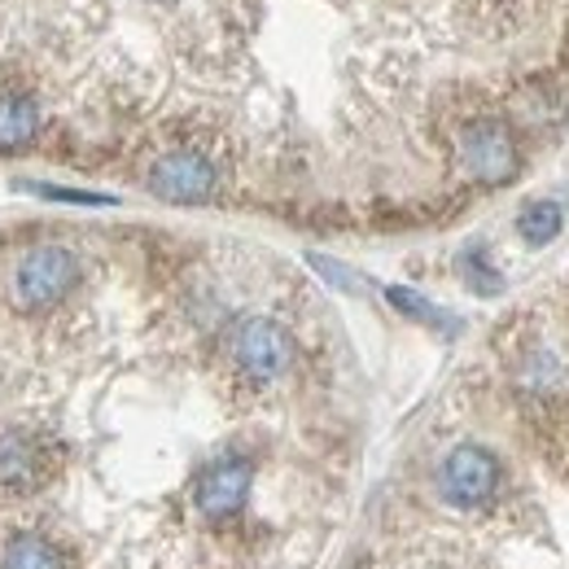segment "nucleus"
I'll return each mask as SVG.
<instances>
[{
    "label": "nucleus",
    "instance_id": "1",
    "mask_svg": "<svg viewBox=\"0 0 569 569\" xmlns=\"http://www.w3.org/2000/svg\"><path fill=\"white\" fill-rule=\"evenodd\" d=\"M83 281V259L62 241H36L13 263V307L18 316L58 311Z\"/></svg>",
    "mask_w": 569,
    "mask_h": 569
},
{
    "label": "nucleus",
    "instance_id": "2",
    "mask_svg": "<svg viewBox=\"0 0 569 569\" xmlns=\"http://www.w3.org/2000/svg\"><path fill=\"white\" fill-rule=\"evenodd\" d=\"M228 356H232V368L241 381L277 386L293 368V338L272 316H246V320H237V329L228 338Z\"/></svg>",
    "mask_w": 569,
    "mask_h": 569
},
{
    "label": "nucleus",
    "instance_id": "3",
    "mask_svg": "<svg viewBox=\"0 0 569 569\" xmlns=\"http://www.w3.org/2000/svg\"><path fill=\"white\" fill-rule=\"evenodd\" d=\"M250 491H254V460L237 456V451H223V456H214L211 465L198 473L193 508H198L202 521L223 526V521H237L246 512Z\"/></svg>",
    "mask_w": 569,
    "mask_h": 569
},
{
    "label": "nucleus",
    "instance_id": "4",
    "mask_svg": "<svg viewBox=\"0 0 569 569\" xmlns=\"http://www.w3.org/2000/svg\"><path fill=\"white\" fill-rule=\"evenodd\" d=\"M144 184H149L153 198H162L171 207H202L219 189V171H214L211 158L198 153V149H171L149 167Z\"/></svg>",
    "mask_w": 569,
    "mask_h": 569
},
{
    "label": "nucleus",
    "instance_id": "5",
    "mask_svg": "<svg viewBox=\"0 0 569 569\" xmlns=\"http://www.w3.org/2000/svg\"><path fill=\"white\" fill-rule=\"evenodd\" d=\"M499 491V460L487 447H456L447 451V460L438 465V496L447 499L451 508H482L487 499Z\"/></svg>",
    "mask_w": 569,
    "mask_h": 569
},
{
    "label": "nucleus",
    "instance_id": "6",
    "mask_svg": "<svg viewBox=\"0 0 569 569\" xmlns=\"http://www.w3.org/2000/svg\"><path fill=\"white\" fill-rule=\"evenodd\" d=\"M460 167L482 184H503L517 171V144L508 137V128L496 119L469 123L460 132Z\"/></svg>",
    "mask_w": 569,
    "mask_h": 569
},
{
    "label": "nucleus",
    "instance_id": "7",
    "mask_svg": "<svg viewBox=\"0 0 569 569\" xmlns=\"http://www.w3.org/2000/svg\"><path fill=\"white\" fill-rule=\"evenodd\" d=\"M44 119L27 92H0V153H22L40 137Z\"/></svg>",
    "mask_w": 569,
    "mask_h": 569
},
{
    "label": "nucleus",
    "instance_id": "8",
    "mask_svg": "<svg viewBox=\"0 0 569 569\" xmlns=\"http://www.w3.org/2000/svg\"><path fill=\"white\" fill-rule=\"evenodd\" d=\"M386 298H390V307H399L403 316L421 320V325H429V329H442V333H456V329H460V320H456V316H447L442 307H433L426 293H417V289L390 284V289H386Z\"/></svg>",
    "mask_w": 569,
    "mask_h": 569
},
{
    "label": "nucleus",
    "instance_id": "9",
    "mask_svg": "<svg viewBox=\"0 0 569 569\" xmlns=\"http://www.w3.org/2000/svg\"><path fill=\"white\" fill-rule=\"evenodd\" d=\"M18 193H31L40 202H62V207H114L119 198L110 193H88V189H67V184H49V180H18Z\"/></svg>",
    "mask_w": 569,
    "mask_h": 569
},
{
    "label": "nucleus",
    "instance_id": "10",
    "mask_svg": "<svg viewBox=\"0 0 569 569\" xmlns=\"http://www.w3.org/2000/svg\"><path fill=\"white\" fill-rule=\"evenodd\" d=\"M517 232L530 241V246H548L557 232H561V207L552 202H530L521 219H517Z\"/></svg>",
    "mask_w": 569,
    "mask_h": 569
},
{
    "label": "nucleus",
    "instance_id": "11",
    "mask_svg": "<svg viewBox=\"0 0 569 569\" xmlns=\"http://www.w3.org/2000/svg\"><path fill=\"white\" fill-rule=\"evenodd\" d=\"M311 268H316L329 284H338V289H351V293L363 289V281H359L356 272H347L342 263H333V259H325V254H311Z\"/></svg>",
    "mask_w": 569,
    "mask_h": 569
},
{
    "label": "nucleus",
    "instance_id": "12",
    "mask_svg": "<svg viewBox=\"0 0 569 569\" xmlns=\"http://www.w3.org/2000/svg\"><path fill=\"white\" fill-rule=\"evenodd\" d=\"M465 281H469V289H478V293H499L503 289V281H499L496 272L487 263H478V254H465Z\"/></svg>",
    "mask_w": 569,
    "mask_h": 569
}]
</instances>
